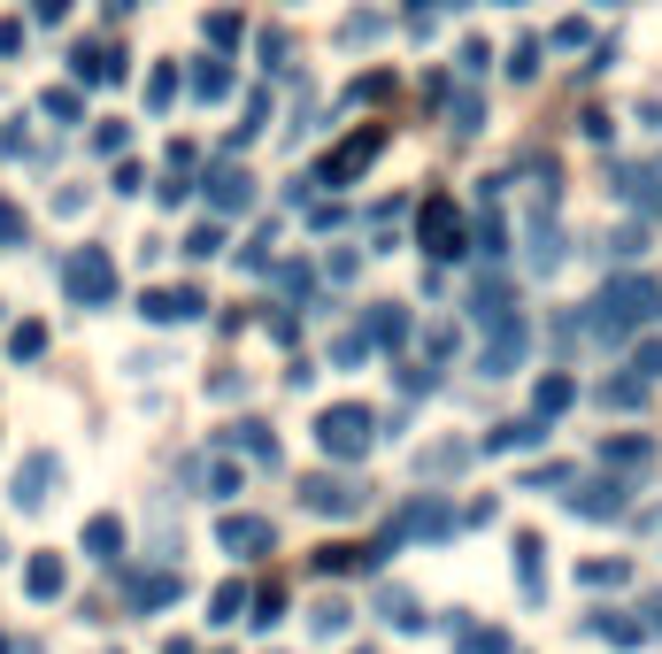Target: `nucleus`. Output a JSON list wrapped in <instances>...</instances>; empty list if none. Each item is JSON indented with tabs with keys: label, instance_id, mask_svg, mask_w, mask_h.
Listing matches in <instances>:
<instances>
[{
	"label": "nucleus",
	"instance_id": "39448f33",
	"mask_svg": "<svg viewBox=\"0 0 662 654\" xmlns=\"http://www.w3.org/2000/svg\"><path fill=\"white\" fill-rule=\"evenodd\" d=\"M417 247H424L432 262H455V255L470 247V231H462V208H455L447 193H432V201L417 208Z\"/></svg>",
	"mask_w": 662,
	"mask_h": 654
},
{
	"label": "nucleus",
	"instance_id": "dca6fc26",
	"mask_svg": "<svg viewBox=\"0 0 662 654\" xmlns=\"http://www.w3.org/2000/svg\"><path fill=\"white\" fill-rule=\"evenodd\" d=\"M24 593H31V601H62V593H69V562H62V554H31V562H24Z\"/></svg>",
	"mask_w": 662,
	"mask_h": 654
},
{
	"label": "nucleus",
	"instance_id": "72a5a7b5",
	"mask_svg": "<svg viewBox=\"0 0 662 654\" xmlns=\"http://www.w3.org/2000/svg\"><path fill=\"white\" fill-rule=\"evenodd\" d=\"M447 639H455L462 654H509V639H501V631H485V624H455Z\"/></svg>",
	"mask_w": 662,
	"mask_h": 654
},
{
	"label": "nucleus",
	"instance_id": "bf43d9fd",
	"mask_svg": "<svg viewBox=\"0 0 662 654\" xmlns=\"http://www.w3.org/2000/svg\"><path fill=\"white\" fill-rule=\"evenodd\" d=\"M509 9H517V0H509Z\"/></svg>",
	"mask_w": 662,
	"mask_h": 654
},
{
	"label": "nucleus",
	"instance_id": "603ef678",
	"mask_svg": "<svg viewBox=\"0 0 662 654\" xmlns=\"http://www.w3.org/2000/svg\"><path fill=\"white\" fill-rule=\"evenodd\" d=\"M116 193H147V170H139V162H116Z\"/></svg>",
	"mask_w": 662,
	"mask_h": 654
},
{
	"label": "nucleus",
	"instance_id": "58836bf2",
	"mask_svg": "<svg viewBox=\"0 0 662 654\" xmlns=\"http://www.w3.org/2000/svg\"><path fill=\"white\" fill-rule=\"evenodd\" d=\"M147 101H154V108H170V101H178V69H170V62H154V69H147Z\"/></svg>",
	"mask_w": 662,
	"mask_h": 654
},
{
	"label": "nucleus",
	"instance_id": "864d4df0",
	"mask_svg": "<svg viewBox=\"0 0 662 654\" xmlns=\"http://www.w3.org/2000/svg\"><path fill=\"white\" fill-rule=\"evenodd\" d=\"M208 39H216V47H231V39H239V16H231V9H224V16H208Z\"/></svg>",
	"mask_w": 662,
	"mask_h": 654
},
{
	"label": "nucleus",
	"instance_id": "f3484780",
	"mask_svg": "<svg viewBox=\"0 0 662 654\" xmlns=\"http://www.w3.org/2000/svg\"><path fill=\"white\" fill-rule=\"evenodd\" d=\"M408 332H417V323H408V308H393V300H378V308L362 316V339H370V347H408Z\"/></svg>",
	"mask_w": 662,
	"mask_h": 654
},
{
	"label": "nucleus",
	"instance_id": "a211bd4d",
	"mask_svg": "<svg viewBox=\"0 0 662 654\" xmlns=\"http://www.w3.org/2000/svg\"><path fill=\"white\" fill-rule=\"evenodd\" d=\"M69 69H77V86H124V54H109V47H77Z\"/></svg>",
	"mask_w": 662,
	"mask_h": 654
},
{
	"label": "nucleus",
	"instance_id": "f8f14e48",
	"mask_svg": "<svg viewBox=\"0 0 662 654\" xmlns=\"http://www.w3.org/2000/svg\"><path fill=\"white\" fill-rule=\"evenodd\" d=\"M301 501H308L316 516H355V509H362V485H355V477H308Z\"/></svg>",
	"mask_w": 662,
	"mask_h": 654
},
{
	"label": "nucleus",
	"instance_id": "423d86ee",
	"mask_svg": "<svg viewBox=\"0 0 662 654\" xmlns=\"http://www.w3.org/2000/svg\"><path fill=\"white\" fill-rule=\"evenodd\" d=\"M385 139H393L385 124H362L355 139H340V146H331V162H323V178H316V185H355V178L370 170V162L385 154Z\"/></svg>",
	"mask_w": 662,
	"mask_h": 654
},
{
	"label": "nucleus",
	"instance_id": "4be33fe9",
	"mask_svg": "<svg viewBox=\"0 0 662 654\" xmlns=\"http://www.w3.org/2000/svg\"><path fill=\"white\" fill-rule=\"evenodd\" d=\"M186 586H178V569H139L131 578V608H170Z\"/></svg>",
	"mask_w": 662,
	"mask_h": 654
},
{
	"label": "nucleus",
	"instance_id": "49530a36",
	"mask_svg": "<svg viewBox=\"0 0 662 654\" xmlns=\"http://www.w3.org/2000/svg\"><path fill=\"white\" fill-rule=\"evenodd\" d=\"M632 377H662V339H639L632 347Z\"/></svg>",
	"mask_w": 662,
	"mask_h": 654
},
{
	"label": "nucleus",
	"instance_id": "5701e85b",
	"mask_svg": "<svg viewBox=\"0 0 662 654\" xmlns=\"http://www.w3.org/2000/svg\"><path fill=\"white\" fill-rule=\"evenodd\" d=\"M586 631H594V639H609V646H639V639H647V624H639V616H624V608L586 616Z\"/></svg>",
	"mask_w": 662,
	"mask_h": 654
},
{
	"label": "nucleus",
	"instance_id": "ea45409f",
	"mask_svg": "<svg viewBox=\"0 0 662 654\" xmlns=\"http://www.w3.org/2000/svg\"><path fill=\"white\" fill-rule=\"evenodd\" d=\"M509 77H517V86H524V77H539V39H517L509 47V62H501Z\"/></svg>",
	"mask_w": 662,
	"mask_h": 654
},
{
	"label": "nucleus",
	"instance_id": "9d476101",
	"mask_svg": "<svg viewBox=\"0 0 662 654\" xmlns=\"http://www.w3.org/2000/svg\"><path fill=\"white\" fill-rule=\"evenodd\" d=\"M524 355H532V323L517 316V323H501V332H485L478 377H517V370H524Z\"/></svg>",
	"mask_w": 662,
	"mask_h": 654
},
{
	"label": "nucleus",
	"instance_id": "9b49d317",
	"mask_svg": "<svg viewBox=\"0 0 662 654\" xmlns=\"http://www.w3.org/2000/svg\"><path fill=\"white\" fill-rule=\"evenodd\" d=\"M255 208V178L239 170V162H224V170H208V216L224 223V216H246Z\"/></svg>",
	"mask_w": 662,
	"mask_h": 654
},
{
	"label": "nucleus",
	"instance_id": "f03ea898",
	"mask_svg": "<svg viewBox=\"0 0 662 654\" xmlns=\"http://www.w3.org/2000/svg\"><path fill=\"white\" fill-rule=\"evenodd\" d=\"M455 524H462V516H455V501H447V493H408V501L385 516V539L370 547V562H378V554H393L400 539H455Z\"/></svg>",
	"mask_w": 662,
	"mask_h": 654
},
{
	"label": "nucleus",
	"instance_id": "7c9ffc66",
	"mask_svg": "<svg viewBox=\"0 0 662 654\" xmlns=\"http://www.w3.org/2000/svg\"><path fill=\"white\" fill-rule=\"evenodd\" d=\"M347 624H355V608H347V601H340V593H323V601H316V608H308V631H316V639H340V631H347Z\"/></svg>",
	"mask_w": 662,
	"mask_h": 654
},
{
	"label": "nucleus",
	"instance_id": "052dcab7",
	"mask_svg": "<svg viewBox=\"0 0 662 654\" xmlns=\"http://www.w3.org/2000/svg\"><path fill=\"white\" fill-rule=\"evenodd\" d=\"M609 9H616V0H609Z\"/></svg>",
	"mask_w": 662,
	"mask_h": 654
},
{
	"label": "nucleus",
	"instance_id": "c9c22d12",
	"mask_svg": "<svg viewBox=\"0 0 662 654\" xmlns=\"http://www.w3.org/2000/svg\"><path fill=\"white\" fill-rule=\"evenodd\" d=\"M239 608H246V586H239V578L208 593V624H239Z\"/></svg>",
	"mask_w": 662,
	"mask_h": 654
},
{
	"label": "nucleus",
	"instance_id": "a878e982",
	"mask_svg": "<svg viewBox=\"0 0 662 654\" xmlns=\"http://www.w3.org/2000/svg\"><path fill=\"white\" fill-rule=\"evenodd\" d=\"M478 255H485V262L509 255V231H501V208H493V185H485V208H478Z\"/></svg>",
	"mask_w": 662,
	"mask_h": 654
},
{
	"label": "nucleus",
	"instance_id": "3c124183",
	"mask_svg": "<svg viewBox=\"0 0 662 654\" xmlns=\"http://www.w3.org/2000/svg\"><path fill=\"white\" fill-rule=\"evenodd\" d=\"M208 493H216V501H224V493H239V470H231V462H216V470H208Z\"/></svg>",
	"mask_w": 662,
	"mask_h": 654
},
{
	"label": "nucleus",
	"instance_id": "8fccbe9b",
	"mask_svg": "<svg viewBox=\"0 0 662 654\" xmlns=\"http://www.w3.org/2000/svg\"><path fill=\"white\" fill-rule=\"evenodd\" d=\"M639 247H647V223H639V231H632V223H624V231H616V239H609V255H639Z\"/></svg>",
	"mask_w": 662,
	"mask_h": 654
},
{
	"label": "nucleus",
	"instance_id": "c85d7f7f",
	"mask_svg": "<svg viewBox=\"0 0 662 654\" xmlns=\"http://www.w3.org/2000/svg\"><path fill=\"white\" fill-rule=\"evenodd\" d=\"M470 454H478V447L440 439V447H424V462H417V470H424V477H462V470H470Z\"/></svg>",
	"mask_w": 662,
	"mask_h": 654
},
{
	"label": "nucleus",
	"instance_id": "c03bdc74",
	"mask_svg": "<svg viewBox=\"0 0 662 654\" xmlns=\"http://www.w3.org/2000/svg\"><path fill=\"white\" fill-rule=\"evenodd\" d=\"M124 146H131V124H101V131H93V154H116V162H124Z\"/></svg>",
	"mask_w": 662,
	"mask_h": 654
},
{
	"label": "nucleus",
	"instance_id": "f704fd0d",
	"mask_svg": "<svg viewBox=\"0 0 662 654\" xmlns=\"http://www.w3.org/2000/svg\"><path fill=\"white\" fill-rule=\"evenodd\" d=\"M193 101H231V69L224 62H201L193 69Z\"/></svg>",
	"mask_w": 662,
	"mask_h": 654
},
{
	"label": "nucleus",
	"instance_id": "de8ad7c7",
	"mask_svg": "<svg viewBox=\"0 0 662 654\" xmlns=\"http://www.w3.org/2000/svg\"><path fill=\"white\" fill-rule=\"evenodd\" d=\"M555 47H562V54H577V47H594V31L570 16V24H555Z\"/></svg>",
	"mask_w": 662,
	"mask_h": 654
},
{
	"label": "nucleus",
	"instance_id": "b1692460",
	"mask_svg": "<svg viewBox=\"0 0 662 654\" xmlns=\"http://www.w3.org/2000/svg\"><path fill=\"white\" fill-rule=\"evenodd\" d=\"M601 462L609 470H654V439H632V432L624 439H601Z\"/></svg>",
	"mask_w": 662,
	"mask_h": 654
},
{
	"label": "nucleus",
	"instance_id": "a18cd8bd",
	"mask_svg": "<svg viewBox=\"0 0 662 654\" xmlns=\"http://www.w3.org/2000/svg\"><path fill=\"white\" fill-rule=\"evenodd\" d=\"M278 616H285V586H263V593H255V624H263V631H270V624H278Z\"/></svg>",
	"mask_w": 662,
	"mask_h": 654
},
{
	"label": "nucleus",
	"instance_id": "412c9836",
	"mask_svg": "<svg viewBox=\"0 0 662 654\" xmlns=\"http://www.w3.org/2000/svg\"><path fill=\"white\" fill-rule=\"evenodd\" d=\"M616 193L639 201V208H662V162H632V170H616Z\"/></svg>",
	"mask_w": 662,
	"mask_h": 654
},
{
	"label": "nucleus",
	"instance_id": "6e6d98bb",
	"mask_svg": "<svg viewBox=\"0 0 662 654\" xmlns=\"http://www.w3.org/2000/svg\"><path fill=\"white\" fill-rule=\"evenodd\" d=\"M639 124H654V131H662V108H639Z\"/></svg>",
	"mask_w": 662,
	"mask_h": 654
},
{
	"label": "nucleus",
	"instance_id": "7ed1b4c3",
	"mask_svg": "<svg viewBox=\"0 0 662 654\" xmlns=\"http://www.w3.org/2000/svg\"><path fill=\"white\" fill-rule=\"evenodd\" d=\"M370 439H378V416H370L362 400H340V408H323V416H316V447L331 462H362Z\"/></svg>",
	"mask_w": 662,
	"mask_h": 654
},
{
	"label": "nucleus",
	"instance_id": "6e6552de",
	"mask_svg": "<svg viewBox=\"0 0 662 654\" xmlns=\"http://www.w3.org/2000/svg\"><path fill=\"white\" fill-rule=\"evenodd\" d=\"M470 316L485 323V332H501V323H517V285L501 278V262H485L478 285H470Z\"/></svg>",
	"mask_w": 662,
	"mask_h": 654
},
{
	"label": "nucleus",
	"instance_id": "4d7b16f0",
	"mask_svg": "<svg viewBox=\"0 0 662 654\" xmlns=\"http://www.w3.org/2000/svg\"><path fill=\"white\" fill-rule=\"evenodd\" d=\"M16 654H39V639H24V646H16Z\"/></svg>",
	"mask_w": 662,
	"mask_h": 654
},
{
	"label": "nucleus",
	"instance_id": "1a4fd4ad",
	"mask_svg": "<svg viewBox=\"0 0 662 654\" xmlns=\"http://www.w3.org/2000/svg\"><path fill=\"white\" fill-rule=\"evenodd\" d=\"M624 493H632L624 477H586L577 493H562V509H570V516H586V524H616V516L632 509Z\"/></svg>",
	"mask_w": 662,
	"mask_h": 654
},
{
	"label": "nucleus",
	"instance_id": "13d9d810",
	"mask_svg": "<svg viewBox=\"0 0 662 654\" xmlns=\"http://www.w3.org/2000/svg\"><path fill=\"white\" fill-rule=\"evenodd\" d=\"M654 631H662V601H654Z\"/></svg>",
	"mask_w": 662,
	"mask_h": 654
},
{
	"label": "nucleus",
	"instance_id": "bb28decb",
	"mask_svg": "<svg viewBox=\"0 0 662 654\" xmlns=\"http://www.w3.org/2000/svg\"><path fill=\"white\" fill-rule=\"evenodd\" d=\"M632 578V562L624 554H594V562H577V586H594V593H609V586H624Z\"/></svg>",
	"mask_w": 662,
	"mask_h": 654
},
{
	"label": "nucleus",
	"instance_id": "a19ab883",
	"mask_svg": "<svg viewBox=\"0 0 662 654\" xmlns=\"http://www.w3.org/2000/svg\"><path fill=\"white\" fill-rule=\"evenodd\" d=\"M39 108H47V116H54V124H77V116H86V101H77V93H69V86H54V93H47V101H39Z\"/></svg>",
	"mask_w": 662,
	"mask_h": 654
},
{
	"label": "nucleus",
	"instance_id": "0eeeda50",
	"mask_svg": "<svg viewBox=\"0 0 662 654\" xmlns=\"http://www.w3.org/2000/svg\"><path fill=\"white\" fill-rule=\"evenodd\" d=\"M54 485H62V454L31 447V454L16 462V477H9V501H16V509H47V501H54Z\"/></svg>",
	"mask_w": 662,
	"mask_h": 654
},
{
	"label": "nucleus",
	"instance_id": "c756f323",
	"mask_svg": "<svg viewBox=\"0 0 662 654\" xmlns=\"http://www.w3.org/2000/svg\"><path fill=\"white\" fill-rule=\"evenodd\" d=\"M86 554H93V562H116V554H124V516H93V524H86Z\"/></svg>",
	"mask_w": 662,
	"mask_h": 654
},
{
	"label": "nucleus",
	"instance_id": "aec40b11",
	"mask_svg": "<svg viewBox=\"0 0 662 654\" xmlns=\"http://www.w3.org/2000/svg\"><path fill=\"white\" fill-rule=\"evenodd\" d=\"M539 554H547V547H539V531H524V539H517V593H524V601H539V593H547V562H539Z\"/></svg>",
	"mask_w": 662,
	"mask_h": 654
},
{
	"label": "nucleus",
	"instance_id": "4468645a",
	"mask_svg": "<svg viewBox=\"0 0 662 654\" xmlns=\"http://www.w3.org/2000/svg\"><path fill=\"white\" fill-rule=\"evenodd\" d=\"M532 447H547V424H539V416H517V424H493V432L478 439V454H532Z\"/></svg>",
	"mask_w": 662,
	"mask_h": 654
},
{
	"label": "nucleus",
	"instance_id": "e433bc0d",
	"mask_svg": "<svg viewBox=\"0 0 662 654\" xmlns=\"http://www.w3.org/2000/svg\"><path fill=\"white\" fill-rule=\"evenodd\" d=\"M9 355H16V362H39V355H47V323H16V332H9Z\"/></svg>",
	"mask_w": 662,
	"mask_h": 654
},
{
	"label": "nucleus",
	"instance_id": "2f4dec72",
	"mask_svg": "<svg viewBox=\"0 0 662 654\" xmlns=\"http://www.w3.org/2000/svg\"><path fill=\"white\" fill-rule=\"evenodd\" d=\"M178 255H186V262H216V255H224V223L201 216V223L186 231V247H178Z\"/></svg>",
	"mask_w": 662,
	"mask_h": 654
},
{
	"label": "nucleus",
	"instance_id": "ddd939ff",
	"mask_svg": "<svg viewBox=\"0 0 662 654\" xmlns=\"http://www.w3.org/2000/svg\"><path fill=\"white\" fill-rule=\"evenodd\" d=\"M201 308H208V300H201L193 285H162V293L147 285V293H139V316H147V323H186V316H201Z\"/></svg>",
	"mask_w": 662,
	"mask_h": 654
},
{
	"label": "nucleus",
	"instance_id": "cd10ccee",
	"mask_svg": "<svg viewBox=\"0 0 662 654\" xmlns=\"http://www.w3.org/2000/svg\"><path fill=\"white\" fill-rule=\"evenodd\" d=\"M239 270H246V278L278 270V223H263V231H255V239H246V247H239Z\"/></svg>",
	"mask_w": 662,
	"mask_h": 654
},
{
	"label": "nucleus",
	"instance_id": "37998d69",
	"mask_svg": "<svg viewBox=\"0 0 662 654\" xmlns=\"http://www.w3.org/2000/svg\"><path fill=\"white\" fill-rule=\"evenodd\" d=\"M447 124H455V131L470 139V131L485 124V108H478V93H455V108H447Z\"/></svg>",
	"mask_w": 662,
	"mask_h": 654
},
{
	"label": "nucleus",
	"instance_id": "4c0bfd02",
	"mask_svg": "<svg viewBox=\"0 0 662 654\" xmlns=\"http://www.w3.org/2000/svg\"><path fill=\"white\" fill-rule=\"evenodd\" d=\"M601 400H609V408H647V377H609Z\"/></svg>",
	"mask_w": 662,
	"mask_h": 654
},
{
	"label": "nucleus",
	"instance_id": "f257e3e1",
	"mask_svg": "<svg viewBox=\"0 0 662 654\" xmlns=\"http://www.w3.org/2000/svg\"><path fill=\"white\" fill-rule=\"evenodd\" d=\"M654 316H662V285L654 278H609L601 300L577 316V332L601 339V347H616V339H639V323H654Z\"/></svg>",
	"mask_w": 662,
	"mask_h": 654
},
{
	"label": "nucleus",
	"instance_id": "6ab92c4d",
	"mask_svg": "<svg viewBox=\"0 0 662 654\" xmlns=\"http://www.w3.org/2000/svg\"><path fill=\"white\" fill-rule=\"evenodd\" d=\"M570 400H577V377H570V370H547V377L532 385V416H539V424H555Z\"/></svg>",
	"mask_w": 662,
	"mask_h": 654
},
{
	"label": "nucleus",
	"instance_id": "79ce46f5",
	"mask_svg": "<svg viewBox=\"0 0 662 654\" xmlns=\"http://www.w3.org/2000/svg\"><path fill=\"white\" fill-rule=\"evenodd\" d=\"M31 231V216H24V201H0V247H16V239Z\"/></svg>",
	"mask_w": 662,
	"mask_h": 654
},
{
	"label": "nucleus",
	"instance_id": "473e14b6",
	"mask_svg": "<svg viewBox=\"0 0 662 654\" xmlns=\"http://www.w3.org/2000/svg\"><path fill=\"white\" fill-rule=\"evenodd\" d=\"M224 447H239V454H255V462H270V470H278V439H270L263 424H231V432H224Z\"/></svg>",
	"mask_w": 662,
	"mask_h": 654
},
{
	"label": "nucleus",
	"instance_id": "2eb2a0df",
	"mask_svg": "<svg viewBox=\"0 0 662 654\" xmlns=\"http://www.w3.org/2000/svg\"><path fill=\"white\" fill-rule=\"evenodd\" d=\"M216 539H224V554H263V547L278 539V524H270V516H224Z\"/></svg>",
	"mask_w": 662,
	"mask_h": 654
},
{
	"label": "nucleus",
	"instance_id": "393cba45",
	"mask_svg": "<svg viewBox=\"0 0 662 654\" xmlns=\"http://www.w3.org/2000/svg\"><path fill=\"white\" fill-rule=\"evenodd\" d=\"M378 616H385L393 631H424V608H417V593H400V586H385V593H378Z\"/></svg>",
	"mask_w": 662,
	"mask_h": 654
},
{
	"label": "nucleus",
	"instance_id": "20e7f679",
	"mask_svg": "<svg viewBox=\"0 0 662 654\" xmlns=\"http://www.w3.org/2000/svg\"><path fill=\"white\" fill-rule=\"evenodd\" d=\"M62 285H69L77 308H109V300H116V262H109V247H77V255L62 262Z\"/></svg>",
	"mask_w": 662,
	"mask_h": 654
},
{
	"label": "nucleus",
	"instance_id": "09e8293b",
	"mask_svg": "<svg viewBox=\"0 0 662 654\" xmlns=\"http://www.w3.org/2000/svg\"><path fill=\"white\" fill-rule=\"evenodd\" d=\"M355 270H362V255H323V278H331V285H347Z\"/></svg>",
	"mask_w": 662,
	"mask_h": 654
},
{
	"label": "nucleus",
	"instance_id": "5fc2aeb1",
	"mask_svg": "<svg viewBox=\"0 0 662 654\" xmlns=\"http://www.w3.org/2000/svg\"><path fill=\"white\" fill-rule=\"evenodd\" d=\"M31 16H39V24H62V16H69V0H31Z\"/></svg>",
	"mask_w": 662,
	"mask_h": 654
}]
</instances>
